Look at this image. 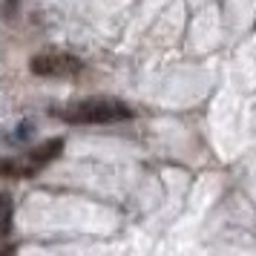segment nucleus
Here are the masks:
<instances>
[{
  "mask_svg": "<svg viewBox=\"0 0 256 256\" xmlns=\"http://www.w3.org/2000/svg\"><path fill=\"white\" fill-rule=\"evenodd\" d=\"M60 118L70 124H112L132 118V110L118 98H84L66 106Z\"/></svg>",
  "mask_w": 256,
  "mask_h": 256,
  "instance_id": "1",
  "label": "nucleus"
},
{
  "mask_svg": "<svg viewBox=\"0 0 256 256\" xmlns=\"http://www.w3.org/2000/svg\"><path fill=\"white\" fill-rule=\"evenodd\" d=\"M81 58L66 55V52H46V55H35L29 70L40 75V78H64V75H75L81 72Z\"/></svg>",
  "mask_w": 256,
  "mask_h": 256,
  "instance_id": "2",
  "label": "nucleus"
},
{
  "mask_svg": "<svg viewBox=\"0 0 256 256\" xmlns=\"http://www.w3.org/2000/svg\"><path fill=\"white\" fill-rule=\"evenodd\" d=\"M60 152H64V141H60V138H49V141H44V144H38L35 150L29 152V158H26V162L40 170V167H46L49 162H55Z\"/></svg>",
  "mask_w": 256,
  "mask_h": 256,
  "instance_id": "3",
  "label": "nucleus"
},
{
  "mask_svg": "<svg viewBox=\"0 0 256 256\" xmlns=\"http://www.w3.org/2000/svg\"><path fill=\"white\" fill-rule=\"evenodd\" d=\"M35 173H38V167H32L26 158H9V162H0V176H20V178H26V176H35Z\"/></svg>",
  "mask_w": 256,
  "mask_h": 256,
  "instance_id": "4",
  "label": "nucleus"
},
{
  "mask_svg": "<svg viewBox=\"0 0 256 256\" xmlns=\"http://www.w3.org/2000/svg\"><path fill=\"white\" fill-rule=\"evenodd\" d=\"M12 216H14V208H12V196L9 193H0V236L12 230Z\"/></svg>",
  "mask_w": 256,
  "mask_h": 256,
  "instance_id": "5",
  "label": "nucleus"
},
{
  "mask_svg": "<svg viewBox=\"0 0 256 256\" xmlns=\"http://www.w3.org/2000/svg\"><path fill=\"white\" fill-rule=\"evenodd\" d=\"M32 132H35V124H32V121H24L20 127L14 130V138H12V141H18V144H24V141H29V138H32Z\"/></svg>",
  "mask_w": 256,
  "mask_h": 256,
  "instance_id": "6",
  "label": "nucleus"
},
{
  "mask_svg": "<svg viewBox=\"0 0 256 256\" xmlns=\"http://www.w3.org/2000/svg\"><path fill=\"white\" fill-rule=\"evenodd\" d=\"M0 9H3V18H14L20 9V0H0Z\"/></svg>",
  "mask_w": 256,
  "mask_h": 256,
  "instance_id": "7",
  "label": "nucleus"
},
{
  "mask_svg": "<svg viewBox=\"0 0 256 256\" xmlns=\"http://www.w3.org/2000/svg\"><path fill=\"white\" fill-rule=\"evenodd\" d=\"M0 256H14L12 248H0Z\"/></svg>",
  "mask_w": 256,
  "mask_h": 256,
  "instance_id": "8",
  "label": "nucleus"
}]
</instances>
